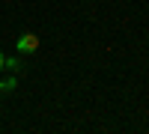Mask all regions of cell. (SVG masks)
I'll return each instance as SVG.
<instances>
[{"instance_id":"6da1fadb","label":"cell","mask_w":149,"mask_h":134,"mask_svg":"<svg viewBox=\"0 0 149 134\" xmlns=\"http://www.w3.org/2000/svg\"><path fill=\"white\" fill-rule=\"evenodd\" d=\"M15 48H18V54H36V51H39V36H36V33H21Z\"/></svg>"},{"instance_id":"7a4b0ae2","label":"cell","mask_w":149,"mask_h":134,"mask_svg":"<svg viewBox=\"0 0 149 134\" xmlns=\"http://www.w3.org/2000/svg\"><path fill=\"white\" fill-rule=\"evenodd\" d=\"M3 69H9L12 75H21V72H24V63H21L18 57H6V60H3Z\"/></svg>"},{"instance_id":"3957f363","label":"cell","mask_w":149,"mask_h":134,"mask_svg":"<svg viewBox=\"0 0 149 134\" xmlns=\"http://www.w3.org/2000/svg\"><path fill=\"white\" fill-rule=\"evenodd\" d=\"M0 92H6V81L3 78H0Z\"/></svg>"},{"instance_id":"277c9868","label":"cell","mask_w":149,"mask_h":134,"mask_svg":"<svg viewBox=\"0 0 149 134\" xmlns=\"http://www.w3.org/2000/svg\"><path fill=\"white\" fill-rule=\"evenodd\" d=\"M3 60H6V57H3V51H0V72H3Z\"/></svg>"}]
</instances>
